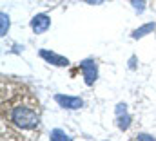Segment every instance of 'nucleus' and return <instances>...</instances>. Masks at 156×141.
Wrapping results in <instances>:
<instances>
[{"label":"nucleus","instance_id":"obj_3","mask_svg":"<svg viewBox=\"0 0 156 141\" xmlns=\"http://www.w3.org/2000/svg\"><path fill=\"white\" fill-rule=\"evenodd\" d=\"M55 101L62 108H67V110H76L80 107H83V100L80 96H67V94H56L55 96Z\"/></svg>","mask_w":156,"mask_h":141},{"label":"nucleus","instance_id":"obj_4","mask_svg":"<svg viewBox=\"0 0 156 141\" xmlns=\"http://www.w3.org/2000/svg\"><path fill=\"white\" fill-rule=\"evenodd\" d=\"M49 27H51V18L47 15L40 13V15H35L31 18V31L35 35H44Z\"/></svg>","mask_w":156,"mask_h":141},{"label":"nucleus","instance_id":"obj_10","mask_svg":"<svg viewBox=\"0 0 156 141\" xmlns=\"http://www.w3.org/2000/svg\"><path fill=\"white\" fill-rule=\"evenodd\" d=\"M131 5H133L134 13H138V15H142L145 11V0H131Z\"/></svg>","mask_w":156,"mask_h":141},{"label":"nucleus","instance_id":"obj_2","mask_svg":"<svg viewBox=\"0 0 156 141\" xmlns=\"http://www.w3.org/2000/svg\"><path fill=\"white\" fill-rule=\"evenodd\" d=\"M80 70H82V74H83V81H85V85H94V81H96V78H98V65H96V62L94 60H83V62H80Z\"/></svg>","mask_w":156,"mask_h":141},{"label":"nucleus","instance_id":"obj_5","mask_svg":"<svg viewBox=\"0 0 156 141\" xmlns=\"http://www.w3.org/2000/svg\"><path fill=\"white\" fill-rule=\"evenodd\" d=\"M40 56L47 62V64H51V65H56V67H67L69 65V60L66 58V56H62V54H56V53H53V51H47V49H42L40 51Z\"/></svg>","mask_w":156,"mask_h":141},{"label":"nucleus","instance_id":"obj_7","mask_svg":"<svg viewBox=\"0 0 156 141\" xmlns=\"http://www.w3.org/2000/svg\"><path fill=\"white\" fill-rule=\"evenodd\" d=\"M116 119H118V129H120V130H123V132H125V130L131 127V116H129L127 112H123V114H118Z\"/></svg>","mask_w":156,"mask_h":141},{"label":"nucleus","instance_id":"obj_6","mask_svg":"<svg viewBox=\"0 0 156 141\" xmlns=\"http://www.w3.org/2000/svg\"><path fill=\"white\" fill-rule=\"evenodd\" d=\"M156 27L154 22H151V24H145V26H142V27H138V29H134L133 31V38L134 40H138V38H144L145 35H149V33H153Z\"/></svg>","mask_w":156,"mask_h":141},{"label":"nucleus","instance_id":"obj_9","mask_svg":"<svg viewBox=\"0 0 156 141\" xmlns=\"http://www.w3.org/2000/svg\"><path fill=\"white\" fill-rule=\"evenodd\" d=\"M0 20H2L0 35H2V36H5V35H7V31H9V26H11V22H9V16H7L5 13H2V15H0Z\"/></svg>","mask_w":156,"mask_h":141},{"label":"nucleus","instance_id":"obj_11","mask_svg":"<svg viewBox=\"0 0 156 141\" xmlns=\"http://www.w3.org/2000/svg\"><path fill=\"white\" fill-rule=\"evenodd\" d=\"M123 112H127V105H125V103H120V105L116 107V116L118 114H123Z\"/></svg>","mask_w":156,"mask_h":141},{"label":"nucleus","instance_id":"obj_12","mask_svg":"<svg viewBox=\"0 0 156 141\" xmlns=\"http://www.w3.org/2000/svg\"><path fill=\"white\" fill-rule=\"evenodd\" d=\"M136 139H147V141H153L154 138H153V136H149V134H138V136H136Z\"/></svg>","mask_w":156,"mask_h":141},{"label":"nucleus","instance_id":"obj_13","mask_svg":"<svg viewBox=\"0 0 156 141\" xmlns=\"http://www.w3.org/2000/svg\"><path fill=\"white\" fill-rule=\"evenodd\" d=\"M87 4H91V5H98V4H102L104 0H85Z\"/></svg>","mask_w":156,"mask_h":141},{"label":"nucleus","instance_id":"obj_8","mask_svg":"<svg viewBox=\"0 0 156 141\" xmlns=\"http://www.w3.org/2000/svg\"><path fill=\"white\" fill-rule=\"evenodd\" d=\"M51 139L53 141H69L71 139V136H67L64 130H60V129H55V130H51Z\"/></svg>","mask_w":156,"mask_h":141},{"label":"nucleus","instance_id":"obj_1","mask_svg":"<svg viewBox=\"0 0 156 141\" xmlns=\"http://www.w3.org/2000/svg\"><path fill=\"white\" fill-rule=\"evenodd\" d=\"M7 108V119L11 125H15L20 130H33L40 123V108L38 101H35L29 94H18L9 101Z\"/></svg>","mask_w":156,"mask_h":141}]
</instances>
